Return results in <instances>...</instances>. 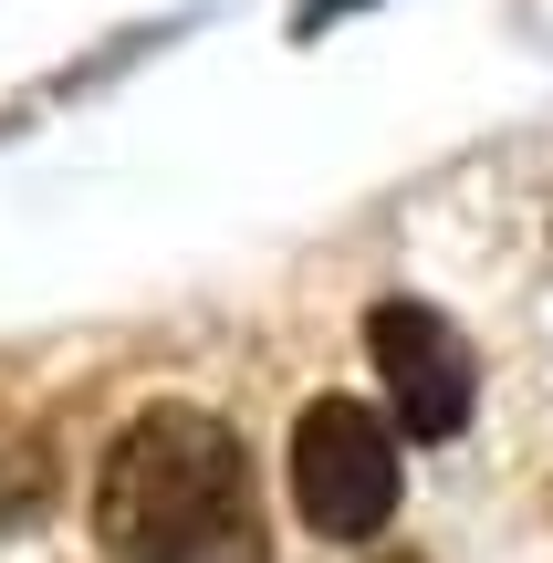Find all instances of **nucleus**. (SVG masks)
Wrapping results in <instances>:
<instances>
[{"mask_svg":"<svg viewBox=\"0 0 553 563\" xmlns=\"http://www.w3.org/2000/svg\"><path fill=\"white\" fill-rule=\"evenodd\" d=\"M95 532L115 563H272L251 460L209 407H146L95 470Z\"/></svg>","mask_w":553,"mask_h":563,"instance_id":"1","label":"nucleus"},{"mask_svg":"<svg viewBox=\"0 0 553 563\" xmlns=\"http://www.w3.org/2000/svg\"><path fill=\"white\" fill-rule=\"evenodd\" d=\"M292 511L324 543H366L397 511V428L366 397H313L292 418Z\"/></svg>","mask_w":553,"mask_h":563,"instance_id":"2","label":"nucleus"},{"mask_svg":"<svg viewBox=\"0 0 553 563\" xmlns=\"http://www.w3.org/2000/svg\"><path fill=\"white\" fill-rule=\"evenodd\" d=\"M366 355H376V376H387V418L408 428L418 449L471 428L480 365H471V344H460V323L439 313V302H376L366 313Z\"/></svg>","mask_w":553,"mask_h":563,"instance_id":"3","label":"nucleus"},{"mask_svg":"<svg viewBox=\"0 0 553 563\" xmlns=\"http://www.w3.org/2000/svg\"><path fill=\"white\" fill-rule=\"evenodd\" d=\"M345 11H366V0H303V11H292V32L313 42V32H324V21H345Z\"/></svg>","mask_w":553,"mask_h":563,"instance_id":"4","label":"nucleus"},{"mask_svg":"<svg viewBox=\"0 0 553 563\" xmlns=\"http://www.w3.org/2000/svg\"><path fill=\"white\" fill-rule=\"evenodd\" d=\"M376 563H429V553H376Z\"/></svg>","mask_w":553,"mask_h":563,"instance_id":"5","label":"nucleus"}]
</instances>
